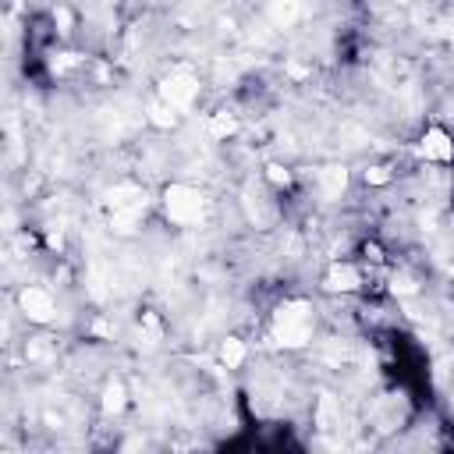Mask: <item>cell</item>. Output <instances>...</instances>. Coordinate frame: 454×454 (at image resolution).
Masks as SVG:
<instances>
[{"label": "cell", "instance_id": "10", "mask_svg": "<svg viewBox=\"0 0 454 454\" xmlns=\"http://www.w3.org/2000/svg\"><path fill=\"white\" fill-rule=\"evenodd\" d=\"M150 117H153V125H160V128H174V107L171 103H153L150 107Z\"/></svg>", "mask_w": 454, "mask_h": 454}, {"label": "cell", "instance_id": "3", "mask_svg": "<svg viewBox=\"0 0 454 454\" xmlns=\"http://www.w3.org/2000/svg\"><path fill=\"white\" fill-rule=\"evenodd\" d=\"M195 93H199V82H195L192 75H184V71H178V75H171V78H163V86H160V99H163V103H171L174 110L189 107V103L195 99Z\"/></svg>", "mask_w": 454, "mask_h": 454}, {"label": "cell", "instance_id": "17", "mask_svg": "<svg viewBox=\"0 0 454 454\" xmlns=\"http://www.w3.org/2000/svg\"><path fill=\"white\" fill-rule=\"evenodd\" d=\"M53 18H57V25H60V29H68V25H71V14H68L64 8H57V14H53Z\"/></svg>", "mask_w": 454, "mask_h": 454}, {"label": "cell", "instance_id": "4", "mask_svg": "<svg viewBox=\"0 0 454 454\" xmlns=\"http://www.w3.org/2000/svg\"><path fill=\"white\" fill-rule=\"evenodd\" d=\"M18 305H22V313L36 323H50L53 320V298L43 291V287H25L22 295H18Z\"/></svg>", "mask_w": 454, "mask_h": 454}, {"label": "cell", "instance_id": "1", "mask_svg": "<svg viewBox=\"0 0 454 454\" xmlns=\"http://www.w3.org/2000/svg\"><path fill=\"white\" fill-rule=\"evenodd\" d=\"M274 330H277V341L284 348H302L313 337V313H309L305 302H287L277 309V320H274Z\"/></svg>", "mask_w": 454, "mask_h": 454}, {"label": "cell", "instance_id": "9", "mask_svg": "<svg viewBox=\"0 0 454 454\" xmlns=\"http://www.w3.org/2000/svg\"><path fill=\"white\" fill-rule=\"evenodd\" d=\"M220 359H224V366H227V369L241 366V359H245V344H241L238 337H227V341H224V348H220Z\"/></svg>", "mask_w": 454, "mask_h": 454}, {"label": "cell", "instance_id": "8", "mask_svg": "<svg viewBox=\"0 0 454 454\" xmlns=\"http://www.w3.org/2000/svg\"><path fill=\"white\" fill-rule=\"evenodd\" d=\"M344 184H348V171L344 167H323L320 171V189L326 199H337L344 192Z\"/></svg>", "mask_w": 454, "mask_h": 454}, {"label": "cell", "instance_id": "2", "mask_svg": "<svg viewBox=\"0 0 454 454\" xmlns=\"http://www.w3.org/2000/svg\"><path fill=\"white\" fill-rule=\"evenodd\" d=\"M163 210H167V217L181 227L189 224H199L202 213H206V199L199 189H192V184H171L167 192H163Z\"/></svg>", "mask_w": 454, "mask_h": 454}, {"label": "cell", "instance_id": "6", "mask_svg": "<svg viewBox=\"0 0 454 454\" xmlns=\"http://www.w3.org/2000/svg\"><path fill=\"white\" fill-rule=\"evenodd\" d=\"M326 287H330V291H355V287H359V270H355V266H348V263L330 266Z\"/></svg>", "mask_w": 454, "mask_h": 454}, {"label": "cell", "instance_id": "13", "mask_svg": "<svg viewBox=\"0 0 454 454\" xmlns=\"http://www.w3.org/2000/svg\"><path fill=\"white\" fill-rule=\"evenodd\" d=\"M320 426H323V429L334 426V401H330V398L320 401Z\"/></svg>", "mask_w": 454, "mask_h": 454}, {"label": "cell", "instance_id": "15", "mask_svg": "<svg viewBox=\"0 0 454 454\" xmlns=\"http://www.w3.org/2000/svg\"><path fill=\"white\" fill-rule=\"evenodd\" d=\"M394 291H401V295H411V291H416V284H411L408 277H401V280L394 277Z\"/></svg>", "mask_w": 454, "mask_h": 454}, {"label": "cell", "instance_id": "5", "mask_svg": "<svg viewBox=\"0 0 454 454\" xmlns=\"http://www.w3.org/2000/svg\"><path fill=\"white\" fill-rule=\"evenodd\" d=\"M422 156L426 160H451L454 156V142L447 139V132H440V128H429L426 135H422Z\"/></svg>", "mask_w": 454, "mask_h": 454}, {"label": "cell", "instance_id": "12", "mask_svg": "<svg viewBox=\"0 0 454 454\" xmlns=\"http://www.w3.org/2000/svg\"><path fill=\"white\" fill-rule=\"evenodd\" d=\"M103 408H107V411H121V408H125V387L110 383L107 394H103Z\"/></svg>", "mask_w": 454, "mask_h": 454}, {"label": "cell", "instance_id": "14", "mask_svg": "<svg viewBox=\"0 0 454 454\" xmlns=\"http://www.w3.org/2000/svg\"><path fill=\"white\" fill-rule=\"evenodd\" d=\"M266 174H270V181H277V184H287V181H291V174H287L284 167H277V163H270V167H266Z\"/></svg>", "mask_w": 454, "mask_h": 454}, {"label": "cell", "instance_id": "11", "mask_svg": "<svg viewBox=\"0 0 454 454\" xmlns=\"http://www.w3.org/2000/svg\"><path fill=\"white\" fill-rule=\"evenodd\" d=\"M235 128H238V121H235L231 114H217V117L210 121V135H217V139L235 135Z\"/></svg>", "mask_w": 454, "mask_h": 454}, {"label": "cell", "instance_id": "7", "mask_svg": "<svg viewBox=\"0 0 454 454\" xmlns=\"http://www.w3.org/2000/svg\"><path fill=\"white\" fill-rule=\"evenodd\" d=\"M266 11H270L274 25L287 29V25H295V22H298L302 4H298V0H270V4H266Z\"/></svg>", "mask_w": 454, "mask_h": 454}, {"label": "cell", "instance_id": "16", "mask_svg": "<svg viewBox=\"0 0 454 454\" xmlns=\"http://www.w3.org/2000/svg\"><path fill=\"white\" fill-rule=\"evenodd\" d=\"M366 178L377 181V184H383V181H387V171H383V167H373V171H366Z\"/></svg>", "mask_w": 454, "mask_h": 454}]
</instances>
